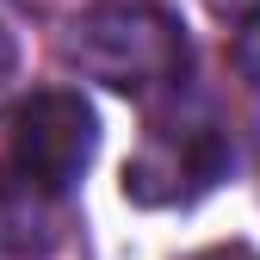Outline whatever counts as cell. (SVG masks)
<instances>
[{
    "mask_svg": "<svg viewBox=\"0 0 260 260\" xmlns=\"http://www.w3.org/2000/svg\"><path fill=\"white\" fill-rule=\"evenodd\" d=\"M223 174H230V137H223V124L205 106H174L143 130L137 155L124 161V199H137L149 211L199 205Z\"/></svg>",
    "mask_w": 260,
    "mask_h": 260,
    "instance_id": "7a4b0ae2",
    "label": "cell"
},
{
    "mask_svg": "<svg viewBox=\"0 0 260 260\" xmlns=\"http://www.w3.org/2000/svg\"><path fill=\"white\" fill-rule=\"evenodd\" d=\"M44 199L19 168H0V254H31L50 242V217H44Z\"/></svg>",
    "mask_w": 260,
    "mask_h": 260,
    "instance_id": "277c9868",
    "label": "cell"
},
{
    "mask_svg": "<svg viewBox=\"0 0 260 260\" xmlns=\"http://www.w3.org/2000/svg\"><path fill=\"white\" fill-rule=\"evenodd\" d=\"M205 7H211L223 25H254V19H260V0H205Z\"/></svg>",
    "mask_w": 260,
    "mask_h": 260,
    "instance_id": "5b68a950",
    "label": "cell"
},
{
    "mask_svg": "<svg viewBox=\"0 0 260 260\" xmlns=\"http://www.w3.org/2000/svg\"><path fill=\"white\" fill-rule=\"evenodd\" d=\"M199 260H260L254 248H211V254H199Z\"/></svg>",
    "mask_w": 260,
    "mask_h": 260,
    "instance_id": "52a82bcc",
    "label": "cell"
},
{
    "mask_svg": "<svg viewBox=\"0 0 260 260\" xmlns=\"http://www.w3.org/2000/svg\"><path fill=\"white\" fill-rule=\"evenodd\" d=\"M13 75H19V44H13V31L0 25V100L13 93Z\"/></svg>",
    "mask_w": 260,
    "mask_h": 260,
    "instance_id": "8992f818",
    "label": "cell"
},
{
    "mask_svg": "<svg viewBox=\"0 0 260 260\" xmlns=\"http://www.w3.org/2000/svg\"><path fill=\"white\" fill-rule=\"evenodd\" d=\"M93 149H100V118L69 87H44L13 112V168L50 199H62L87 174Z\"/></svg>",
    "mask_w": 260,
    "mask_h": 260,
    "instance_id": "3957f363",
    "label": "cell"
},
{
    "mask_svg": "<svg viewBox=\"0 0 260 260\" xmlns=\"http://www.w3.org/2000/svg\"><path fill=\"white\" fill-rule=\"evenodd\" d=\"M69 62H81V75L106 81L118 93H174L192 69V44L174 13L149 7V0H106L75 19L69 31Z\"/></svg>",
    "mask_w": 260,
    "mask_h": 260,
    "instance_id": "6da1fadb",
    "label": "cell"
}]
</instances>
